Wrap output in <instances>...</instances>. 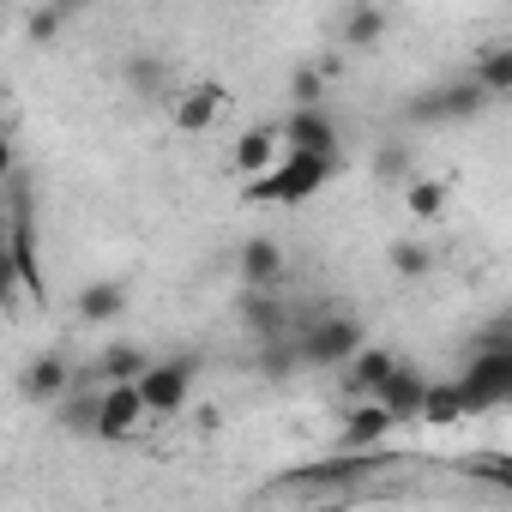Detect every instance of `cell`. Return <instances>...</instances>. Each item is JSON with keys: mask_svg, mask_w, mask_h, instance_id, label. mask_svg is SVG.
I'll use <instances>...</instances> for the list:
<instances>
[{"mask_svg": "<svg viewBox=\"0 0 512 512\" xmlns=\"http://www.w3.org/2000/svg\"><path fill=\"white\" fill-rule=\"evenodd\" d=\"M332 175H344V151H308V145H290L266 175L247 181V199L253 205H302L314 199Z\"/></svg>", "mask_w": 512, "mask_h": 512, "instance_id": "6da1fadb", "label": "cell"}, {"mask_svg": "<svg viewBox=\"0 0 512 512\" xmlns=\"http://www.w3.org/2000/svg\"><path fill=\"white\" fill-rule=\"evenodd\" d=\"M13 290H25L31 302H49V284H43V260H37V211H31V181L25 169H13L7 181V266Z\"/></svg>", "mask_w": 512, "mask_h": 512, "instance_id": "7a4b0ae2", "label": "cell"}, {"mask_svg": "<svg viewBox=\"0 0 512 512\" xmlns=\"http://www.w3.org/2000/svg\"><path fill=\"white\" fill-rule=\"evenodd\" d=\"M464 380V398H470V416L488 410V404H506L512 398V338L506 332H488L470 356V368L458 374Z\"/></svg>", "mask_w": 512, "mask_h": 512, "instance_id": "3957f363", "label": "cell"}, {"mask_svg": "<svg viewBox=\"0 0 512 512\" xmlns=\"http://www.w3.org/2000/svg\"><path fill=\"white\" fill-rule=\"evenodd\" d=\"M296 338H302V362L308 368H350V356L362 350V320L326 314V320H308Z\"/></svg>", "mask_w": 512, "mask_h": 512, "instance_id": "277c9868", "label": "cell"}, {"mask_svg": "<svg viewBox=\"0 0 512 512\" xmlns=\"http://www.w3.org/2000/svg\"><path fill=\"white\" fill-rule=\"evenodd\" d=\"M193 380H199V356H163V362H151V368H145L139 392H145L151 416H175V410H187Z\"/></svg>", "mask_w": 512, "mask_h": 512, "instance_id": "5b68a950", "label": "cell"}, {"mask_svg": "<svg viewBox=\"0 0 512 512\" xmlns=\"http://www.w3.org/2000/svg\"><path fill=\"white\" fill-rule=\"evenodd\" d=\"M145 416H151V404H145L139 380H103L97 440H127V434H139V428H145Z\"/></svg>", "mask_w": 512, "mask_h": 512, "instance_id": "8992f818", "label": "cell"}, {"mask_svg": "<svg viewBox=\"0 0 512 512\" xmlns=\"http://www.w3.org/2000/svg\"><path fill=\"white\" fill-rule=\"evenodd\" d=\"M392 428H398L392 404H386V398H362V404L344 416L338 446H344V452H374V446H386V440H392Z\"/></svg>", "mask_w": 512, "mask_h": 512, "instance_id": "52a82bcc", "label": "cell"}, {"mask_svg": "<svg viewBox=\"0 0 512 512\" xmlns=\"http://www.w3.org/2000/svg\"><path fill=\"white\" fill-rule=\"evenodd\" d=\"M235 272H241L247 290H278L284 272H290V260H284V247L272 235H247L241 253H235Z\"/></svg>", "mask_w": 512, "mask_h": 512, "instance_id": "ba28073f", "label": "cell"}, {"mask_svg": "<svg viewBox=\"0 0 512 512\" xmlns=\"http://www.w3.org/2000/svg\"><path fill=\"white\" fill-rule=\"evenodd\" d=\"M284 139H290V145H308V151H344V145H338V121H332L326 103H290Z\"/></svg>", "mask_w": 512, "mask_h": 512, "instance_id": "9c48e42d", "label": "cell"}, {"mask_svg": "<svg viewBox=\"0 0 512 512\" xmlns=\"http://www.w3.org/2000/svg\"><path fill=\"white\" fill-rule=\"evenodd\" d=\"M241 326L253 338H278V332H290V302L278 290H247L241 284Z\"/></svg>", "mask_w": 512, "mask_h": 512, "instance_id": "30bf717a", "label": "cell"}, {"mask_svg": "<svg viewBox=\"0 0 512 512\" xmlns=\"http://www.w3.org/2000/svg\"><path fill=\"white\" fill-rule=\"evenodd\" d=\"M217 109H223V85L193 79V85L175 97V127H181V133H205V127H217Z\"/></svg>", "mask_w": 512, "mask_h": 512, "instance_id": "8fae6325", "label": "cell"}, {"mask_svg": "<svg viewBox=\"0 0 512 512\" xmlns=\"http://www.w3.org/2000/svg\"><path fill=\"white\" fill-rule=\"evenodd\" d=\"M19 386H25V398H31V404H61L79 380H73L67 356H37V362L25 368V380H19Z\"/></svg>", "mask_w": 512, "mask_h": 512, "instance_id": "7c38bea8", "label": "cell"}, {"mask_svg": "<svg viewBox=\"0 0 512 512\" xmlns=\"http://www.w3.org/2000/svg\"><path fill=\"white\" fill-rule=\"evenodd\" d=\"M272 163H278V127H247V133L235 139V151H229V169L247 175V181L266 175Z\"/></svg>", "mask_w": 512, "mask_h": 512, "instance_id": "4fadbf2b", "label": "cell"}, {"mask_svg": "<svg viewBox=\"0 0 512 512\" xmlns=\"http://www.w3.org/2000/svg\"><path fill=\"white\" fill-rule=\"evenodd\" d=\"M374 398H386L398 422H422V398H428V380H422L410 362H398V374H392V380H386Z\"/></svg>", "mask_w": 512, "mask_h": 512, "instance_id": "5bb4252c", "label": "cell"}, {"mask_svg": "<svg viewBox=\"0 0 512 512\" xmlns=\"http://www.w3.org/2000/svg\"><path fill=\"white\" fill-rule=\"evenodd\" d=\"M362 470H374V458H326V464H308V470H290L278 488H344L356 482Z\"/></svg>", "mask_w": 512, "mask_h": 512, "instance_id": "9a60e30c", "label": "cell"}, {"mask_svg": "<svg viewBox=\"0 0 512 512\" xmlns=\"http://www.w3.org/2000/svg\"><path fill=\"white\" fill-rule=\"evenodd\" d=\"M73 314H79L85 326H109V320H121V314H127V290H121V284H109V278H97V284H85V290H79Z\"/></svg>", "mask_w": 512, "mask_h": 512, "instance_id": "2e32d148", "label": "cell"}, {"mask_svg": "<svg viewBox=\"0 0 512 512\" xmlns=\"http://www.w3.org/2000/svg\"><path fill=\"white\" fill-rule=\"evenodd\" d=\"M470 416V398H464V380H428V398H422V422L434 428H452Z\"/></svg>", "mask_w": 512, "mask_h": 512, "instance_id": "e0dca14e", "label": "cell"}, {"mask_svg": "<svg viewBox=\"0 0 512 512\" xmlns=\"http://www.w3.org/2000/svg\"><path fill=\"white\" fill-rule=\"evenodd\" d=\"M470 73L488 85V97L512 103V43H482L476 61H470Z\"/></svg>", "mask_w": 512, "mask_h": 512, "instance_id": "ac0fdd59", "label": "cell"}, {"mask_svg": "<svg viewBox=\"0 0 512 512\" xmlns=\"http://www.w3.org/2000/svg\"><path fill=\"white\" fill-rule=\"evenodd\" d=\"M344 43L350 49H380L386 43V0H356L344 19Z\"/></svg>", "mask_w": 512, "mask_h": 512, "instance_id": "d6986e66", "label": "cell"}, {"mask_svg": "<svg viewBox=\"0 0 512 512\" xmlns=\"http://www.w3.org/2000/svg\"><path fill=\"white\" fill-rule=\"evenodd\" d=\"M440 91H446V121H452V127H458V121H476V115H482V103H488V85H482L476 73L440 79Z\"/></svg>", "mask_w": 512, "mask_h": 512, "instance_id": "ffe728a7", "label": "cell"}, {"mask_svg": "<svg viewBox=\"0 0 512 512\" xmlns=\"http://www.w3.org/2000/svg\"><path fill=\"white\" fill-rule=\"evenodd\" d=\"M392 374H398V356H392V350H368V344H362V350L350 356V386H356L362 398H374Z\"/></svg>", "mask_w": 512, "mask_h": 512, "instance_id": "44dd1931", "label": "cell"}, {"mask_svg": "<svg viewBox=\"0 0 512 512\" xmlns=\"http://www.w3.org/2000/svg\"><path fill=\"white\" fill-rule=\"evenodd\" d=\"M151 362H157V356H145L139 344H109L91 368H97V380H145Z\"/></svg>", "mask_w": 512, "mask_h": 512, "instance_id": "7402d4cb", "label": "cell"}, {"mask_svg": "<svg viewBox=\"0 0 512 512\" xmlns=\"http://www.w3.org/2000/svg\"><path fill=\"white\" fill-rule=\"evenodd\" d=\"M260 344H266V350H260V374H266V380H284V374L308 368V362H302V338L278 332V338H260Z\"/></svg>", "mask_w": 512, "mask_h": 512, "instance_id": "603a6c76", "label": "cell"}, {"mask_svg": "<svg viewBox=\"0 0 512 512\" xmlns=\"http://www.w3.org/2000/svg\"><path fill=\"white\" fill-rule=\"evenodd\" d=\"M386 266H392L404 284H416V278L434 272V247H428V241H392V247H386Z\"/></svg>", "mask_w": 512, "mask_h": 512, "instance_id": "cb8c5ba5", "label": "cell"}, {"mask_svg": "<svg viewBox=\"0 0 512 512\" xmlns=\"http://www.w3.org/2000/svg\"><path fill=\"white\" fill-rule=\"evenodd\" d=\"M404 211L422 217V223L440 217V211H446V181H434V175H410V181H404Z\"/></svg>", "mask_w": 512, "mask_h": 512, "instance_id": "d4e9b609", "label": "cell"}, {"mask_svg": "<svg viewBox=\"0 0 512 512\" xmlns=\"http://www.w3.org/2000/svg\"><path fill=\"white\" fill-rule=\"evenodd\" d=\"M464 476L494 482L500 494H512V452H470V458H464Z\"/></svg>", "mask_w": 512, "mask_h": 512, "instance_id": "484cf974", "label": "cell"}, {"mask_svg": "<svg viewBox=\"0 0 512 512\" xmlns=\"http://www.w3.org/2000/svg\"><path fill=\"white\" fill-rule=\"evenodd\" d=\"M404 115L422 121V127H452V121H446V91H440V79H434L428 91H416V97L404 103Z\"/></svg>", "mask_w": 512, "mask_h": 512, "instance_id": "4316f807", "label": "cell"}, {"mask_svg": "<svg viewBox=\"0 0 512 512\" xmlns=\"http://www.w3.org/2000/svg\"><path fill=\"white\" fill-rule=\"evenodd\" d=\"M290 103H326V73L320 67L290 73Z\"/></svg>", "mask_w": 512, "mask_h": 512, "instance_id": "83f0119b", "label": "cell"}, {"mask_svg": "<svg viewBox=\"0 0 512 512\" xmlns=\"http://www.w3.org/2000/svg\"><path fill=\"white\" fill-rule=\"evenodd\" d=\"M374 175L404 187V181H410V151H404V145H380V157H374Z\"/></svg>", "mask_w": 512, "mask_h": 512, "instance_id": "f1b7e54d", "label": "cell"}, {"mask_svg": "<svg viewBox=\"0 0 512 512\" xmlns=\"http://www.w3.org/2000/svg\"><path fill=\"white\" fill-rule=\"evenodd\" d=\"M25 31H31V43H55V31H61V7L49 0L43 13H31V25H25Z\"/></svg>", "mask_w": 512, "mask_h": 512, "instance_id": "f546056e", "label": "cell"}, {"mask_svg": "<svg viewBox=\"0 0 512 512\" xmlns=\"http://www.w3.org/2000/svg\"><path fill=\"white\" fill-rule=\"evenodd\" d=\"M55 7H61V13H85V7H91V0H55Z\"/></svg>", "mask_w": 512, "mask_h": 512, "instance_id": "4dcf8cb0", "label": "cell"}, {"mask_svg": "<svg viewBox=\"0 0 512 512\" xmlns=\"http://www.w3.org/2000/svg\"><path fill=\"white\" fill-rule=\"evenodd\" d=\"M500 332H506V338H512V314H506V326H500Z\"/></svg>", "mask_w": 512, "mask_h": 512, "instance_id": "1f68e13d", "label": "cell"}]
</instances>
